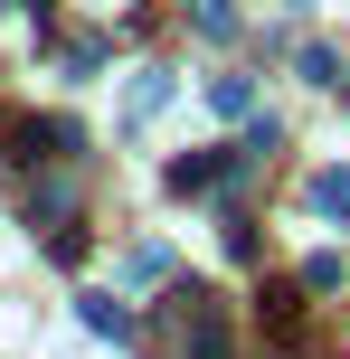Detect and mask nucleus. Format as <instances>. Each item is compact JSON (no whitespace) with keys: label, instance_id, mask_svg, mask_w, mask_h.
Returning a JSON list of instances; mask_svg holds the SVG:
<instances>
[{"label":"nucleus","instance_id":"6e6552de","mask_svg":"<svg viewBox=\"0 0 350 359\" xmlns=\"http://www.w3.org/2000/svg\"><path fill=\"white\" fill-rule=\"evenodd\" d=\"M123 274H133V284H170V246H133Z\"/></svg>","mask_w":350,"mask_h":359},{"label":"nucleus","instance_id":"20e7f679","mask_svg":"<svg viewBox=\"0 0 350 359\" xmlns=\"http://www.w3.org/2000/svg\"><path fill=\"white\" fill-rule=\"evenodd\" d=\"M161 104H170V76H161V67H142V76H133V95H123V123H152Z\"/></svg>","mask_w":350,"mask_h":359},{"label":"nucleus","instance_id":"f03ea898","mask_svg":"<svg viewBox=\"0 0 350 359\" xmlns=\"http://www.w3.org/2000/svg\"><path fill=\"white\" fill-rule=\"evenodd\" d=\"M10 142H19V161H57V151H76V123H57V114H48V123H19Z\"/></svg>","mask_w":350,"mask_h":359},{"label":"nucleus","instance_id":"1a4fd4ad","mask_svg":"<svg viewBox=\"0 0 350 359\" xmlns=\"http://www.w3.org/2000/svg\"><path fill=\"white\" fill-rule=\"evenodd\" d=\"M303 86H341V48L313 38V48H303Z\"/></svg>","mask_w":350,"mask_h":359},{"label":"nucleus","instance_id":"9d476101","mask_svg":"<svg viewBox=\"0 0 350 359\" xmlns=\"http://www.w3.org/2000/svg\"><path fill=\"white\" fill-rule=\"evenodd\" d=\"M265 331H275V341H294V284L265 293Z\"/></svg>","mask_w":350,"mask_h":359},{"label":"nucleus","instance_id":"f257e3e1","mask_svg":"<svg viewBox=\"0 0 350 359\" xmlns=\"http://www.w3.org/2000/svg\"><path fill=\"white\" fill-rule=\"evenodd\" d=\"M246 170H256V151H199V161L170 170V189H180V198H208V189H237Z\"/></svg>","mask_w":350,"mask_h":359},{"label":"nucleus","instance_id":"39448f33","mask_svg":"<svg viewBox=\"0 0 350 359\" xmlns=\"http://www.w3.org/2000/svg\"><path fill=\"white\" fill-rule=\"evenodd\" d=\"M76 312H86V331H105V341H123V331H133L123 293H86V303H76Z\"/></svg>","mask_w":350,"mask_h":359},{"label":"nucleus","instance_id":"7ed1b4c3","mask_svg":"<svg viewBox=\"0 0 350 359\" xmlns=\"http://www.w3.org/2000/svg\"><path fill=\"white\" fill-rule=\"evenodd\" d=\"M303 208L313 217H350V170H313L303 180Z\"/></svg>","mask_w":350,"mask_h":359},{"label":"nucleus","instance_id":"423d86ee","mask_svg":"<svg viewBox=\"0 0 350 359\" xmlns=\"http://www.w3.org/2000/svg\"><path fill=\"white\" fill-rule=\"evenodd\" d=\"M246 104H256V86H246V76H208V114H218V123H237Z\"/></svg>","mask_w":350,"mask_h":359},{"label":"nucleus","instance_id":"0eeeda50","mask_svg":"<svg viewBox=\"0 0 350 359\" xmlns=\"http://www.w3.org/2000/svg\"><path fill=\"white\" fill-rule=\"evenodd\" d=\"M189 29L199 38H237V0H189Z\"/></svg>","mask_w":350,"mask_h":359}]
</instances>
